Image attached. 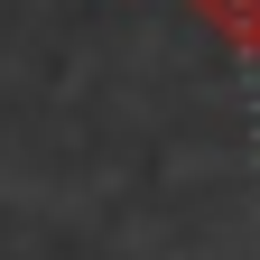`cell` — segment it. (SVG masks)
<instances>
[{
	"instance_id": "obj_1",
	"label": "cell",
	"mask_w": 260,
	"mask_h": 260,
	"mask_svg": "<svg viewBox=\"0 0 260 260\" xmlns=\"http://www.w3.org/2000/svg\"><path fill=\"white\" fill-rule=\"evenodd\" d=\"M195 19L214 28L223 47H242V56H260V0H186Z\"/></svg>"
}]
</instances>
